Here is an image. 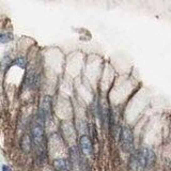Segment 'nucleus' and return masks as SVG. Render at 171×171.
Returning a JSON list of instances; mask_svg holds the SVG:
<instances>
[{"label": "nucleus", "mask_w": 171, "mask_h": 171, "mask_svg": "<svg viewBox=\"0 0 171 171\" xmlns=\"http://www.w3.org/2000/svg\"><path fill=\"white\" fill-rule=\"evenodd\" d=\"M2 171H11V168L7 165H3L2 166Z\"/></svg>", "instance_id": "f8f14e48"}, {"label": "nucleus", "mask_w": 171, "mask_h": 171, "mask_svg": "<svg viewBox=\"0 0 171 171\" xmlns=\"http://www.w3.org/2000/svg\"><path fill=\"white\" fill-rule=\"evenodd\" d=\"M120 144L124 152L129 153L134 150V136L132 129L123 126L120 132Z\"/></svg>", "instance_id": "f03ea898"}, {"label": "nucleus", "mask_w": 171, "mask_h": 171, "mask_svg": "<svg viewBox=\"0 0 171 171\" xmlns=\"http://www.w3.org/2000/svg\"><path fill=\"white\" fill-rule=\"evenodd\" d=\"M32 146V140H31L29 135H24L20 139V148H22L23 152L29 153Z\"/></svg>", "instance_id": "6e6552de"}, {"label": "nucleus", "mask_w": 171, "mask_h": 171, "mask_svg": "<svg viewBox=\"0 0 171 171\" xmlns=\"http://www.w3.org/2000/svg\"><path fill=\"white\" fill-rule=\"evenodd\" d=\"M54 168L57 171H70L72 168V163L66 158H57L54 160Z\"/></svg>", "instance_id": "423d86ee"}, {"label": "nucleus", "mask_w": 171, "mask_h": 171, "mask_svg": "<svg viewBox=\"0 0 171 171\" xmlns=\"http://www.w3.org/2000/svg\"><path fill=\"white\" fill-rule=\"evenodd\" d=\"M45 121L40 117H35L31 127V140L37 148V159L39 164L42 165L46 158V143H45Z\"/></svg>", "instance_id": "f257e3e1"}, {"label": "nucleus", "mask_w": 171, "mask_h": 171, "mask_svg": "<svg viewBox=\"0 0 171 171\" xmlns=\"http://www.w3.org/2000/svg\"><path fill=\"white\" fill-rule=\"evenodd\" d=\"M51 97L49 95H46L45 97L42 100L40 105V108H39V112H38V117H40L41 119H43L44 121L48 118L49 115H50L51 111Z\"/></svg>", "instance_id": "7ed1b4c3"}, {"label": "nucleus", "mask_w": 171, "mask_h": 171, "mask_svg": "<svg viewBox=\"0 0 171 171\" xmlns=\"http://www.w3.org/2000/svg\"><path fill=\"white\" fill-rule=\"evenodd\" d=\"M13 64H14V65H17V66L22 67V69H25V66H26V59L24 58V57H19V58H17L16 60L13 62Z\"/></svg>", "instance_id": "9d476101"}, {"label": "nucleus", "mask_w": 171, "mask_h": 171, "mask_svg": "<svg viewBox=\"0 0 171 171\" xmlns=\"http://www.w3.org/2000/svg\"><path fill=\"white\" fill-rule=\"evenodd\" d=\"M39 81H40V76L35 73V72H29L27 75V78H26V82L27 86L31 89H34L39 86Z\"/></svg>", "instance_id": "0eeeda50"}, {"label": "nucleus", "mask_w": 171, "mask_h": 171, "mask_svg": "<svg viewBox=\"0 0 171 171\" xmlns=\"http://www.w3.org/2000/svg\"><path fill=\"white\" fill-rule=\"evenodd\" d=\"M12 35L11 34H0V44H4L8 43L9 41L12 40Z\"/></svg>", "instance_id": "9b49d317"}, {"label": "nucleus", "mask_w": 171, "mask_h": 171, "mask_svg": "<svg viewBox=\"0 0 171 171\" xmlns=\"http://www.w3.org/2000/svg\"><path fill=\"white\" fill-rule=\"evenodd\" d=\"M142 154H143L146 169H150V168H152L155 164V160H156V156H155L154 151L151 149H149V148H147V149H142Z\"/></svg>", "instance_id": "20e7f679"}, {"label": "nucleus", "mask_w": 171, "mask_h": 171, "mask_svg": "<svg viewBox=\"0 0 171 171\" xmlns=\"http://www.w3.org/2000/svg\"><path fill=\"white\" fill-rule=\"evenodd\" d=\"M79 143H80V149L84 154L86 155H92L93 153V146H92V142L90 140V138L88 136H84L80 137V140H79Z\"/></svg>", "instance_id": "39448f33"}, {"label": "nucleus", "mask_w": 171, "mask_h": 171, "mask_svg": "<svg viewBox=\"0 0 171 171\" xmlns=\"http://www.w3.org/2000/svg\"><path fill=\"white\" fill-rule=\"evenodd\" d=\"M80 160V153L79 150L76 147H73L70 149V162L71 163H79Z\"/></svg>", "instance_id": "1a4fd4ad"}]
</instances>
